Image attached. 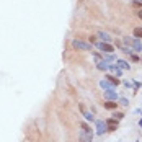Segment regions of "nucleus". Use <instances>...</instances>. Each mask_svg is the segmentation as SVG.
I'll return each mask as SVG.
<instances>
[{"instance_id":"nucleus-12","label":"nucleus","mask_w":142,"mask_h":142,"mask_svg":"<svg viewBox=\"0 0 142 142\" xmlns=\"http://www.w3.org/2000/svg\"><path fill=\"white\" fill-rule=\"evenodd\" d=\"M134 38L142 39V28H134Z\"/></svg>"},{"instance_id":"nucleus-14","label":"nucleus","mask_w":142,"mask_h":142,"mask_svg":"<svg viewBox=\"0 0 142 142\" xmlns=\"http://www.w3.org/2000/svg\"><path fill=\"white\" fill-rule=\"evenodd\" d=\"M103 59H105L106 62H113V61H118L114 54H108V56H105V57H103Z\"/></svg>"},{"instance_id":"nucleus-3","label":"nucleus","mask_w":142,"mask_h":142,"mask_svg":"<svg viewBox=\"0 0 142 142\" xmlns=\"http://www.w3.org/2000/svg\"><path fill=\"white\" fill-rule=\"evenodd\" d=\"M97 47L101 52H106V54H113V52H114V47H113L109 43H97Z\"/></svg>"},{"instance_id":"nucleus-10","label":"nucleus","mask_w":142,"mask_h":142,"mask_svg":"<svg viewBox=\"0 0 142 142\" xmlns=\"http://www.w3.org/2000/svg\"><path fill=\"white\" fill-rule=\"evenodd\" d=\"M106 80H109V82H111L113 85H114V87H116V85L119 83V80H118V79L114 77V75H106Z\"/></svg>"},{"instance_id":"nucleus-4","label":"nucleus","mask_w":142,"mask_h":142,"mask_svg":"<svg viewBox=\"0 0 142 142\" xmlns=\"http://www.w3.org/2000/svg\"><path fill=\"white\" fill-rule=\"evenodd\" d=\"M103 97H105L106 101H118L119 100V95L116 90H106L105 93H103Z\"/></svg>"},{"instance_id":"nucleus-16","label":"nucleus","mask_w":142,"mask_h":142,"mask_svg":"<svg viewBox=\"0 0 142 142\" xmlns=\"http://www.w3.org/2000/svg\"><path fill=\"white\" fill-rule=\"evenodd\" d=\"M119 105L127 106V105H129V100H127V98H119Z\"/></svg>"},{"instance_id":"nucleus-17","label":"nucleus","mask_w":142,"mask_h":142,"mask_svg":"<svg viewBox=\"0 0 142 142\" xmlns=\"http://www.w3.org/2000/svg\"><path fill=\"white\" fill-rule=\"evenodd\" d=\"M113 116H114V118H118V119H122V118H124V114H122V113H114Z\"/></svg>"},{"instance_id":"nucleus-5","label":"nucleus","mask_w":142,"mask_h":142,"mask_svg":"<svg viewBox=\"0 0 142 142\" xmlns=\"http://www.w3.org/2000/svg\"><path fill=\"white\" fill-rule=\"evenodd\" d=\"M100 87L103 88V90H116V87H114V85H113L109 80H106V79H103V80H100Z\"/></svg>"},{"instance_id":"nucleus-15","label":"nucleus","mask_w":142,"mask_h":142,"mask_svg":"<svg viewBox=\"0 0 142 142\" xmlns=\"http://www.w3.org/2000/svg\"><path fill=\"white\" fill-rule=\"evenodd\" d=\"M132 41H134V38H124V44H126V47H132Z\"/></svg>"},{"instance_id":"nucleus-6","label":"nucleus","mask_w":142,"mask_h":142,"mask_svg":"<svg viewBox=\"0 0 142 142\" xmlns=\"http://www.w3.org/2000/svg\"><path fill=\"white\" fill-rule=\"evenodd\" d=\"M97 69H98V70H108V69H109V64H108L105 59L97 61Z\"/></svg>"},{"instance_id":"nucleus-13","label":"nucleus","mask_w":142,"mask_h":142,"mask_svg":"<svg viewBox=\"0 0 142 142\" xmlns=\"http://www.w3.org/2000/svg\"><path fill=\"white\" fill-rule=\"evenodd\" d=\"M116 106H118L116 101H108V103H105V108H108V109H114Z\"/></svg>"},{"instance_id":"nucleus-18","label":"nucleus","mask_w":142,"mask_h":142,"mask_svg":"<svg viewBox=\"0 0 142 142\" xmlns=\"http://www.w3.org/2000/svg\"><path fill=\"white\" fill-rule=\"evenodd\" d=\"M132 85H134V83H131L129 80H124V87H127V88H131V87H132Z\"/></svg>"},{"instance_id":"nucleus-7","label":"nucleus","mask_w":142,"mask_h":142,"mask_svg":"<svg viewBox=\"0 0 142 142\" xmlns=\"http://www.w3.org/2000/svg\"><path fill=\"white\" fill-rule=\"evenodd\" d=\"M98 38L101 39V43H111V36L108 33H105V31H100L98 33Z\"/></svg>"},{"instance_id":"nucleus-8","label":"nucleus","mask_w":142,"mask_h":142,"mask_svg":"<svg viewBox=\"0 0 142 142\" xmlns=\"http://www.w3.org/2000/svg\"><path fill=\"white\" fill-rule=\"evenodd\" d=\"M108 70H111V72H114L116 75H118V77H121V75H122V70L118 67V65L116 64H109V69Z\"/></svg>"},{"instance_id":"nucleus-19","label":"nucleus","mask_w":142,"mask_h":142,"mask_svg":"<svg viewBox=\"0 0 142 142\" xmlns=\"http://www.w3.org/2000/svg\"><path fill=\"white\" fill-rule=\"evenodd\" d=\"M139 126H140V127H142V119H139Z\"/></svg>"},{"instance_id":"nucleus-2","label":"nucleus","mask_w":142,"mask_h":142,"mask_svg":"<svg viewBox=\"0 0 142 142\" xmlns=\"http://www.w3.org/2000/svg\"><path fill=\"white\" fill-rule=\"evenodd\" d=\"M95 126H97V134L98 136H103L105 132H108V124H106V121H103V119H97L95 121Z\"/></svg>"},{"instance_id":"nucleus-20","label":"nucleus","mask_w":142,"mask_h":142,"mask_svg":"<svg viewBox=\"0 0 142 142\" xmlns=\"http://www.w3.org/2000/svg\"><path fill=\"white\" fill-rule=\"evenodd\" d=\"M139 18H142V10H140V12H139Z\"/></svg>"},{"instance_id":"nucleus-1","label":"nucleus","mask_w":142,"mask_h":142,"mask_svg":"<svg viewBox=\"0 0 142 142\" xmlns=\"http://www.w3.org/2000/svg\"><path fill=\"white\" fill-rule=\"evenodd\" d=\"M72 46H74V49H77V51H91V44L83 43L80 39H74L72 41Z\"/></svg>"},{"instance_id":"nucleus-9","label":"nucleus","mask_w":142,"mask_h":142,"mask_svg":"<svg viewBox=\"0 0 142 142\" xmlns=\"http://www.w3.org/2000/svg\"><path fill=\"white\" fill-rule=\"evenodd\" d=\"M116 65H118L121 70H129V64L126 61H116Z\"/></svg>"},{"instance_id":"nucleus-11","label":"nucleus","mask_w":142,"mask_h":142,"mask_svg":"<svg viewBox=\"0 0 142 142\" xmlns=\"http://www.w3.org/2000/svg\"><path fill=\"white\" fill-rule=\"evenodd\" d=\"M83 118L87 119V121H90V122H91V121H95V118H93V113H90V111H85V113H83Z\"/></svg>"},{"instance_id":"nucleus-21","label":"nucleus","mask_w":142,"mask_h":142,"mask_svg":"<svg viewBox=\"0 0 142 142\" xmlns=\"http://www.w3.org/2000/svg\"><path fill=\"white\" fill-rule=\"evenodd\" d=\"M136 2H142V0H136Z\"/></svg>"}]
</instances>
